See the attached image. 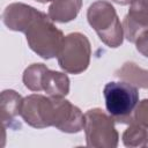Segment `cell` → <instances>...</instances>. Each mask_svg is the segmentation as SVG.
Listing matches in <instances>:
<instances>
[{
  "mask_svg": "<svg viewBox=\"0 0 148 148\" xmlns=\"http://www.w3.org/2000/svg\"><path fill=\"white\" fill-rule=\"evenodd\" d=\"M83 130L88 147L116 148L119 135L114 127V120L101 109H90L84 113Z\"/></svg>",
  "mask_w": 148,
  "mask_h": 148,
  "instance_id": "277c9868",
  "label": "cell"
},
{
  "mask_svg": "<svg viewBox=\"0 0 148 148\" xmlns=\"http://www.w3.org/2000/svg\"><path fill=\"white\" fill-rule=\"evenodd\" d=\"M103 95L108 113L117 123L133 121V113L139 103L138 88L125 81L109 82L104 86Z\"/></svg>",
  "mask_w": 148,
  "mask_h": 148,
  "instance_id": "3957f363",
  "label": "cell"
},
{
  "mask_svg": "<svg viewBox=\"0 0 148 148\" xmlns=\"http://www.w3.org/2000/svg\"><path fill=\"white\" fill-rule=\"evenodd\" d=\"M36 1H38V2H40V3H46V2H49V1H54V0H36Z\"/></svg>",
  "mask_w": 148,
  "mask_h": 148,
  "instance_id": "d6986e66",
  "label": "cell"
},
{
  "mask_svg": "<svg viewBox=\"0 0 148 148\" xmlns=\"http://www.w3.org/2000/svg\"><path fill=\"white\" fill-rule=\"evenodd\" d=\"M20 116L28 125L35 128L52 126L53 103L51 96L45 97L39 94H32L23 98Z\"/></svg>",
  "mask_w": 148,
  "mask_h": 148,
  "instance_id": "8992f818",
  "label": "cell"
},
{
  "mask_svg": "<svg viewBox=\"0 0 148 148\" xmlns=\"http://www.w3.org/2000/svg\"><path fill=\"white\" fill-rule=\"evenodd\" d=\"M24 34L29 47L39 57L44 59L58 57L65 36L49 15L39 12Z\"/></svg>",
  "mask_w": 148,
  "mask_h": 148,
  "instance_id": "6da1fadb",
  "label": "cell"
},
{
  "mask_svg": "<svg viewBox=\"0 0 148 148\" xmlns=\"http://www.w3.org/2000/svg\"><path fill=\"white\" fill-rule=\"evenodd\" d=\"M90 56L89 39L81 32H72L64 37L57 58L62 71L71 74H80L88 68Z\"/></svg>",
  "mask_w": 148,
  "mask_h": 148,
  "instance_id": "5b68a950",
  "label": "cell"
},
{
  "mask_svg": "<svg viewBox=\"0 0 148 148\" xmlns=\"http://www.w3.org/2000/svg\"><path fill=\"white\" fill-rule=\"evenodd\" d=\"M38 14L39 10L29 5L14 2L5 8L2 13V21L9 30L25 32L27 28Z\"/></svg>",
  "mask_w": 148,
  "mask_h": 148,
  "instance_id": "9c48e42d",
  "label": "cell"
},
{
  "mask_svg": "<svg viewBox=\"0 0 148 148\" xmlns=\"http://www.w3.org/2000/svg\"><path fill=\"white\" fill-rule=\"evenodd\" d=\"M135 46H136V50L142 56L148 58V30L143 31L138 37V39L135 40Z\"/></svg>",
  "mask_w": 148,
  "mask_h": 148,
  "instance_id": "e0dca14e",
  "label": "cell"
},
{
  "mask_svg": "<svg viewBox=\"0 0 148 148\" xmlns=\"http://www.w3.org/2000/svg\"><path fill=\"white\" fill-rule=\"evenodd\" d=\"M87 20L105 45L114 49L123 44V24L109 1L98 0L91 3L87 10Z\"/></svg>",
  "mask_w": 148,
  "mask_h": 148,
  "instance_id": "7a4b0ae2",
  "label": "cell"
},
{
  "mask_svg": "<svg viewBox=\"0 0 148 148\" xmlns=\"http://www.w3.org/2000/svg\"><path fill=\"white\" fill-rule=\"evenodd\" d=\"M116 76L127 83L135 86L136 88L148 89V69L140 68L132 61L125 62L119 69H117Z\"/></svg>",
  "mask_w": 148,
  "mask_h": 148,
  "instance_id": "4fadbf2b",
  "label": "cell"
},
{
  "mask_svg": "<svg viewBox=\"0 0 148 148\" xmlns=\"http://www.w3.org/2000/svg\"><path fill=\"white\" fill-rule=\"evenodd\" d=\"M47 67L44 64H32L25 68L23 73V83L31 91H42L40 80L44 71Z\"/></svg>",
  "mask_w": 148,
  "mask_h": 148,
  "instance_id": "9a60e30c",
  "label": "cell"
},
{
  "mask_svg": "<svg viewBox=\"0 0 148 148\" xmlns=\"http://www.w3.org/2000/svg\"><path fill=\"white\" fill-rule=\"evenodd\" d=\"M123 142L126 147H145L148 145V131L140 124L132 121L123 134Z\"/></svg>",
  "mask_w": 148,
  "mask_h": 148,
  "instance_id": "5bb4252c",
  "label": "cell"
},
{
  "mask_svg": "<svg viewBox=\"0 0 148 148\" xmlns=\"http://www.w3.org/2000/svg\"><path fill=\"white\" fill-rule=\"evenodd\" d=\"M40 88L49 96L65 97L69 92V79L65 73L46 68L42 75Z\"/></svg>",
  "mask_w": 148,
  "mask_h": 148,
  "instance_id": "30bf717a",
  "label": "cell"
},
{
  "mask_svg": "<svg viewBox=\"0 0 148 148\" xmlns=\"http://www.w3.org/2000/svg\"><path fill=\"white\" fill-rule=\"evenodd\" d=\"M82 6V0H54L49 7L47 15L53 22L66 23L74 20Z\"/></svg>",
  "mask_w": 148,
  "mask_h": 148,
  "instance_id": "7c38bea8",
  "label": "cell"
},
{
  "mask_svg": "<svg viewBox=\"0 0 148 148\" xmlns=\"http://www.w3.org/2000/svg\"><path fill=\"white\" fill-rule=\"evenodd\" d=\"M123 30L126 39L132 43L148 30V0H133L130 3L128 13L123 21Z\"/></svg>",
  "mask_w": 148,
  "mask_h": 148,
  "instance_id": "ba28073f",
  "label": "cell"
},
{
  "mask_svg": "<svg viewBox=\"0 0 148 148\" xmlns=\"http://www.w3.org/2000/svg\"><path fill=\"white\" fill-rule=\"evenodd\" d=\"M111 1H113L118 5H121V6H125V5H130L133 0H111Z\"/></svg>",
  "mask_w": 148,
  "mask_h": 148,
  "instance_id": "ac0fdd59",
  "label": "cell"
},
{
  "mask_svg": "<svg viewBox=\"0 0 148 148\" xmlns=\"http://www.w3.org/2000/svg\"><path fill=\"white\" fill-rule=\"evenodd\" d=\"M133 121L148 128V99H143L138 103L133 113Z\"/></svg>",
  "mask_w": 148,
  "mask_h": 148,
  "instance_id": "2e32d148",
  "label": "cell"
},
{
  "mask_svg": "<svg viewBox=\"0 0 148 148\" xmlns=\"http://www.w3.org/2000/svg\"><path fill=\"white\" fill-rule=\"evenodd\" d=\"M23 98L20 94L15 90L8 89L1 92L0 99V113H1V121L3 126L12 127L15 118L21 114Z\"/></svg>",
  "mask_w": 148,
  "mask_h": 148,
  "instance_id": "8fae6325",
  "label": "cell"
},
{
  "mask_svg": "<svg viewBox=\"0 0 148 148\" xmlns=\"http://www.w3.org/2000/svg\"><path fill=\"white\" fill-rule=\"evenodd\" d=\"M52 126L65 133H77L83 128L84 114L64 97H52Z\"/></svg>",
  "mask_w": 148,
  "mask_h": 148,
  "instance_id": "52a82bcc",
  "label": "cell"
}]
</instances>
